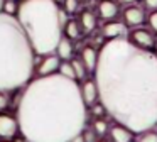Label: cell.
<instances>
[{"label":"cell","mask_w":157,"mask_h":142,"mask_svg":"<svg viewBox=\"0 0 157 142\" xmlns=\"http://www.w3.org/2000/svg\"><path fill=\"white\" fill-rule=\"evenodd\" d=\"M106 115L133 134L157 125V56L127 37L108 39L98 49L93 71Z\"/></svg>","instance_id":"1"},{"label":"cell","mask_w":157,"mask_h":142,"mask_svg":"<svg viewBox=\"0 0 157 142\" xmlns=\"http://www.w3.org/2000/svg\"><path fill=\"white\" fill-rule=\"evenodd\" d=\"M15 118L25 142H69L86 127L88 107L78 81L56 73L25 85Z\"/></svg>","instance_id":"2"},{"label":"cell","mask_w":157,"mask_h":142,"mask_svg":"<svg viewBox=\"0 0 157 142\" xmlns=\"http://www.w3.org/2000/svg\"><path fill=\"white\" fill-rule=\"evenodd\" d=\"M36 53L15 15L0 12V91H15L32 80Z\"/></svg>","instance_id":"3"},{"label":"cell","mask_w":157,"mask_h":142,"mask_svg":"<svg viewBox=\"0 0 157 142\" xmlns=\"http://www.w3.org/2000/svg\"><path fill=\"white\" fill-rule=\"evenodd\" d=\"M15 19L36 56H46L56 51L63 37V20L61 9L54 0H19Z\"/></svg>","instance_id":"4"},{"label":"cell","mask_w":157,"mask_h":142,"mask_svg":"<svg viewBox=\"0 0 157 142\" xmlns=\"http://www.w3.org/2000/svg\"><path fill=\"white\" fill-rule=\"evenodd\" d=\"M127 41L133 44L139 49L152 51L155 47V34L150 29H144V27H133L127 32Z\"/></svg>","instance_id":"5"},{"label":"cell","mask_w":157,"mask_h":142,"mask_svg":"<svg viewBox=\"0 0 157 142\" xmlns=\"http://www.w3.org/2000/svg\"><path fill=\"white\" fill-rule=\"evenodd\" d=\"M122 19H123L122 22L125 24L128 29H133V27H140V26H142V24L147 20V17H145V12H144L142 7L130 3V5H127L125 9H123Z\"/></svg>","instance_id":"6"},{"label":"cell","mask_w":157,"mask_h":142,"mask_svg":"<svg viewBox=\"0 0 157 142\" xmlns=\"http://www.w3.org/2000/svg\"><path fill=\"white\" fill-rule=\"evenodd\" d=\"M59 64H61V59L58 57L56 53L46 54V56H42V59L36 64V73H37V76H51V74L58 73Z\"/></svg>","instance_id":"7"},{"label":"cell","mask_w":157,"mask_h":142,"mask_svg":"<svg viewBox=\"0 0 157 142\" xmlns=\"http://www.w3.org/2000/svg\"><path fill=\"white\" fill-rule=\"evenodd\" d=\"M19 134V122L12 115L0 113V139L2 140H10Z\"/></svg>","instance_id":"8"},{"label":"cell","mask_w":157,"mask_h":142,"mask_svg":"<svg viewBox=\"0 0 157 142\" xmlns=\"http://www.w3.org/2000/svg\"><path fill=\"white\" fill-rule=\"evenodd\" d=\"M79 90H81V98L86 107H91L93 103L100 101V93H98V86H96L95 78L83 80L81 85H79Z\"/></svg>","instance_id":"9"},{"label":"cell","mask_w":157,"mask_h":142,"mask_svg":"<svg viewBox=\"0 0 157 142\" xmlns=\"http://www.w3.org/2000/svg\"><path fill=\"white\" fill-rule=\"evenodd\" d=\"M127 26L118 20H106L101 26V36L108 39H120V37H127Z\"/></svg>","instance_id":"10"},{"label":"cell","mask_w":157,"mask_h":142,"mask_svg":"<svg viewBox=\"0 0 157 142\" xmlns=\"http://www.w3.org/2000/svg\"><path fill=\"white\" fill-rule=\"evenodd\" d=\"M106 135L110 137V142H132L135 134H133L128 127H125V125L117 122V124L110 125Z\"/></svg>","instance_id":"11"},{"label":"cell","mask_w":157,"mask_h":142,"mask_svg":"<svg viewBox=\"0 0 157 142\" xmlns=\"http://www.w3.org/2000/svg\"><path fill=\"white\" fill-rule=\"evenodd\" d=\"M96 12L98 17L103 20H113L118 15V5L115 0H100L96 5Z\"/></svg>","instance_id":"12"},{"label":"cell","mask_w":157,"mask_h":142,"mask_svg":"<svg viewBox=\"0 0 157 142\" xmlns=\"http://www.w3.org/2000/svg\"><path fill=\"white\" fill-rule=\"evenodd\" d=\"M79 59L83 61L88 73H93L96 68V63H98V49H95L93 46H85L79 53Z\"/></svg>","instance_id":"13"},{"label":"cell","mask_w":157,"mask_h":142,"mask_svg":"<svg viewBox=\"0 0 157 142\" xmlns=\"http://www.w3.org/2000/svg\"><path fill=\"white\" fill-rule=\"evenodd\" d=\"M56 54H58V57L61 61H69L75 57V46H73V41L68 39L66 36H63L61 39H59L58 46H56Z\"/></svg>","instance_id":"14"},{"label":"cell","mask_w":157,"mask_h":142,"mask_svg":"<svg viewBox=\"0 0 157 142\" xmlns=\"http://www.w3.org/2000/svg\"><path fill=\"white\" fill-rule=\"evenodd\" d=\"M78 22H79V26H81L83 32H93V30L96 29L98 20H96V15L91 12V10H83V12L79 14Z\"/></svg>","instance_id":"15"},{"label":"cell","mask_w":157,"mask_h":142,"mask_svg":"<svg viewBox=\"0 0 157 142\" xmlns=\"http://www.w3.org/2000/svg\"><path fill=\"white\" fill-rule=\"evenodd\" d=\"M81 26H79V22L76 19H68L66 20V24L63 26V36H66L68 39L75 41L78 39L79 36H81Z\"/></svg>","instance_id":"16"},{"label":"cell","mask_w":157,"mask_h":142,"mask_svg":"<svg viewBox=\"0 0 157 142\" xmlns=\"http://www.w3.org/2000/svg\"><path fill=\"white\" fill-rule=\"evenodd\" d=\"M73 64V69H75V78L76 81H83L88 78V69L85 68V64H83V61L79 59V57H73V59H69Z\"/></svg>","instance_id":"17"},{"label":"cell","mask_w":157,"mask_h":142,"mask_svg":"<svg viewBox=\"0 0 157 142\" xmlns=\"http://www.w3.org/2000/svg\"><path fill=\"white\" fill-rule=\"evenodd\" d=\"M91 128L96 132V135L98 137H103V135H106L108 134V128H110V124H108V120H105V118H95L93 120V124H91Z\"/></svg>","instance_id":"18"},{"label":"cell","mask_w":157,"mask_h":142,"mask_svg":"<svg viewBox=\"0 0 157 142\" xmlns=\"http://www.w3.org/2000/svg\"><path fill=\"white\" fill-rule=\"evenodd\" d=\"M58 74H61V76H64V78H69V80H76L71 61H61L59 69H58Z\"/></svg>","instance_id":"19"},{"label":"cell","mask_w":157,"mask_h":142,"mask_svg":"<svg viewBox=\"0 0 157 142\" xmlns=\"http://www.w3.org/2000/svg\"><path fill=\"white\" fill-rule=\"evenodd\" d=\"M137 142H157V132L154 128L140 132L139 137H137Z\"/></svg>","instance_id":"20"},{"label":"cell","mask_w":157,"mask_h":142,"mask_svg":"<svg viewBox=\"0 0 157 142\" xmlns=\"http://www.w3.org/2000/svg\"><path fill=\"white\" fill-rule=\"evenodd\" d=\"M17 7H19L17 0H4L2 12L7 14V15H15V14H17Z\"/></svg>","instance_id":"21"},{"label":"cell","mask_w":157,"mask_h":142,"mask_svg":"<svg viewBox=\"0 0 157 142\" xmlns=\"http://www.w3.org/2000/svg\"><path fill=\"white\" fill-rule=\"evenodd\" d=\"M63 10H64L68 15L76 14L79 10V0H64V2H63Z\"/></svg>","instance_id":"22"},{"label":"cell","mask_w":157,"mask_h":142,"mask_svg":"<svg viewBox=\"0 0 157 142\" xmlns=\"http://www.w3.org/2000/svg\"><path fill=\"white\" fill-rule=\"evenodd\" d=\"M88 108H90V113L93 115V118H101L103 115H106V110L101 105V101H96V103H93L91 107H88Z\"/></svg>","instance_id":"23"},{"label":"cell","mask_w":157,"mask_h":142,"mask_svg":"<svg viewBox=\"0 0 157 142\" xmlns=\"http://www.w3.org/2000/svg\"><path fill=\"white\" fill-rule=\"evenodd\" d=\"M83 137H85V142H98V135L93 128H83Z\"/></svg>","instance_id":"24"},{"label":"cell","mask_w":157,"mask_h":142,"mask_svg":"<svg viewBox=\"0 0 157 142\" xmlns=\"http://www.w3.org/2000/svg\"><path fill=\"white\" fill-rule=\"evenodd\" d=\"M147 22H149V27L154 34H157V10H152L147 17Z\"/></svg>","instance_id":"25"},{"label":"cell","mask_w":157,"mask_h":142,"mask_svg":"<svg viewBox=\"0 0 157 142\" xmlns=\"http://www.w3.org/2000/svg\"><path fill=\"white\" fill-rule=\"evenodd\" d=\"M142 3H144V9L145 10H157V0H142Z\"/></svg>","instance_id":"26"},{"label":"cell","mask_w":157,"mask_h":142,"mask_svg":"<svg viewBox=\"0 0 157 142\" xmlns=\"http://www.w3.org/2000/svg\"><path fill=\"white\" fill-rule=\"evenodd\" d=\"M9 107V98L4 91H0V112H4Z\"/></svg>","instance_id":"27"},{"label":"cell","mask_w":157,"mask_h":142,"mask_svg":"<svg viewBox=\"0 0 157 142\" xmlns=\"http://www.w3.org/2000/svg\"><path fill=\"white\" fill-rule=\"evenodd\" d=\"M69 142H85V137H83V134H78V135H75Z\"/></svg>","instance_id":"28"},{"label":"cell","mask_w":157,"mask_h":142,"mask_svg":"<svg viewBox=\"0 0 157 142\" xmlns=\"http://www.w3.org/2000/svg\"><path fill=\"white\" fill-rule=\"evenodd\" d=\"M120 2H123V3H127V5H130V3H135L137 0H120Z\"/></svg>","instance_id":"29"},{"label":"cell","mask_w":157,"mask_h":142,"mask_svg":"<svg viewBox=\"0 0 157 142\" xmlns=\"http://www.w3.org/2000/svg\"><path fill=\"white\" fill-rule=\"evenodd\" d=\"M98 142H110V139L106 140V139H98Z\"/></svg>","instance_id":"30"},{"label":"cell","mask_w":157,"mask_h":142,"mask_svg":"<svg viewBox=\"0 0 157 142\" xmlns=\"http://www.w3.org/2000/svg\"><path fill=\"white\" fill-rule=\"evenodd\" d=\"M54 2H56V3H58V5H59V3H63V2H64V0H54Z\"/></svg>","instance_id":"31"},{"label":"cell","mask_w":157,"mask_h":142,"mask_svg":"<svg viewBox=\"0 0 157 142\" xmlns=\"http://www.w3.org/2000/svg\"><path fill=\"white\" fill-rule=\"evenodd\" d=\"M2 5H4V0H0V12H2Z\"/></svg>","instance_id":"32"},{"label":"cell","mask_w":157,"mask_h":142,"mask_svg":"<svg viewBox=\"0 0 157 142\" xmlns=\"http://www.w3.org/2000/svg\"><path fill=\"white\" fill-rule=\"evenodd\" d=\"M154 53H155V56H157V42H155V51H154Z\"/></svg>","instance_id":"33"},{"label":"cell","mask_w":157,"mask_h":142,"mask_svg":"<svg viewBox=\"0 0 157 142\" xmlns=\"http://www.w3.org/2000/svg\"><path fill=\"white\" fill-rule=\"evenodd\" d=\"M0 142H2V139H0Z\"/></svg>","instance_id":"34"}]
</instances>
